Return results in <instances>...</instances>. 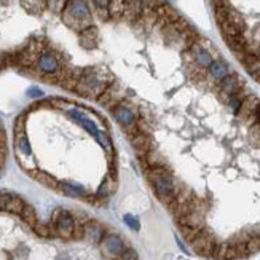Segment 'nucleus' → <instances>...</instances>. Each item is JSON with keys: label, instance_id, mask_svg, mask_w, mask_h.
Instances as JSON below:
<instances>
[{"label": "nucleus", "instance_id": "1", "mask_svg": "<svg viewBox=\"0 0 260 260\" xmlns=\"http://www.w3.org/2000/svg\"><path fill=\"white\" fill-rule=\"evenodd\" d=\"M145 179H147V182L152 185L156 198L160 200L165 206H168L169 203L174 200L179 184H177L173 171L168 168V165L161 166V168L145 169Z\"/></svg>", "mask_w": 260, "mask_h": 260}, {"label": "nucleus", "instance_id": "2", "mask_svg": "<svg viewBox=\"0 0 260 260\" xmlns=\"http://www.w3.org/2000/svg\"><path fill=\"white\" fill-rule=\"evenodd\" d=\"M112 80H114V77H112L109 71L98 69V67H88V69L82 71L75 93L88 99H98L106 91Z\"/></svg>", "mask_w": 260, "mask_h": 260}, {"label": "nucleus", "instance_id": "3", "mask_svg": "<svg viewBox=\"0 0 260 260\" xmlns=\"http://www.w3.org/2000/svg\"><path fill=\"white\" fill-rule=\"evenodd\" d=\"M61 18L67 27L77 32L93 26V13L89 10L88 0H67L61 11Z\"/></svg>", "mask_w": 260, "mask_h": 260}, {"label": "nucleus", "instance_id": "4", "mask_svg": "<svg viewBox=\"0 0 260 260\" xmlns=\"http://www.w3.org/2000/svg\"><path fill=\"white\" fill-rule=\"evenodd\" d=\"M50 223L54 227V233H56L58 238L72 240V233H74V229H75V220L72 217L71 211L62 209V208L54 209Z\"/></svg>", "mask_w": 260, "mask_h": 260}, {"label": "nucleus", "instance_id": "5", "mask_svg": "<svg viewBox=\"0 0 260 260\" xmlns=\"http://www.w3.org/2000/svg\"><path fill=\"white\" fill-rule=\"evenodd\" d=\"M112 115L117 120L118 125L123 128V131L126 133V136L134 134L136 131H139L138 128V114L134 112V109L125 103L117 104L112 109Z\"/></svg>", "mask_w": 260, "mask_h": 260}, {"label": "nucleus", "instance_id": "6", "mask_svg": "<svg viewBox=\"0 0 260 260\" xmlns=\"http://www.w3.org/2000/svg\"><path fill=\"white\" fill-rule=\"evenodd\" d=\"M37 71L45 77L50 78V80H56V75H58L62 69L61 59L58 58V54L50 51V50H43L36 62Z\"/></svg>", "mask_w": 260, "mask_h": 260}, {"label": "nucleus", "instance_id": "7", "mask_svg": "<svg viewBox=\"0 0 260 260\" xmlns=\"http://www.w3.org/2000/svg\"><path fill=\"white\" fill-rule=\"evenodd\" d=\"M216 236L209 229H203L197 238L190 243L191 249H193L195 254L201 255V257H206V258H212V252H214V247H216Z\"/></svg>", "mask_w": 260, "mask_h": 260}, {"label": "nucleus", "instance_id": "8", "mask_svg": "<svg viewBox=\"0 0 260 260\" xmlns=\"http://www.w3.org/2000/svg\"><path fill=\"white\" fill-rule=\"evenodd\" d=\"M243 88H244V83H243V80L240 78V75L230 72L227 77L223 78V80L219 82V98L223 101L225 104H227V101L232 96L238 94Z\"/></svg>", "mask_w": 260, "mask_h": 260}, {"label": "nucleus", "instance_id": "9", "mask_svg": "<svg viewBox=\"0 0 260 260\" xmlns=\"http://www.w3.org/2000/svg\"><path fill=\"white\" fill-rule=\"evenodd\" d=\"M99 246H101L103 254L109 258H118L121 255V252L126 249L125 241L121 240V236H118L115 233H107Z\"/></svg>", "mask_w": 260, "mask_h": 260}, {"label": "nucleus", "instance_id": "10", "mask_svg": "<svg viewBox=\"0 0 260 260\" xmlns=\"http://www.w3.org/2000/svg\"><path fill=\"white\" fill-rule=\"evenodd\" d=\"M121 99H123V91H121L120 85L112 82V83L107 86L106 91L98 98V103H99L101 106L107 107V109H114L117 104L121 103Z\"/></svg>", "mask_w": 260, "mask_h": 260}, {"label": "nucleus", "instance_id": "11", "mask_svg": "<svg viewBox=\"0 0 260 260\" xmlns=\"http://www.w3.org/2000/svg\"><path fill=\"white\" fill-rule=\"evenodd\" d=\"M107 235V230L103 223H99L98 220L89 219L85 223V238L88 241H91L93 244H101V241L104 240V236Z\"/></svg>", "mask_w": 260, "mask_h": 260}, {"label": "nucleus", "instance_id": "12", "mask_svg": "<svg viewBox=\"0 0 260 260\" xmlns=\"http://www.w3.org/2000/svg\"><path fill=\"white\" fill-rule=\"evenodd\" d=\"M258 107H260V101H258L257 96H254V94L246 96V98L243 99V103H241L240 109L235 112V114H236V118L241 120V121H246Z\"/></svg>", "mask_w": 260, "mask_h": 260}, {"label": "nucleus", "instance_id": "13", "mask_svg": "<svg viewBox=\"0 0 260 260\" xmlns=\"http://www.w3.org/2000/svg\"><path fill=\"white\" fill-rule=\"evenodd\" d=\"M179 227H190V229H197V230H203L206 227V214H201L198 211H193L187 214V216L180 217L176 220Z\"/></svg>", "mask_w": 260, "mask_h": 260}, {"label": "nucleus", "instance_id": "14", "mask_svg": "<svg viewBox=\"0 0 260 260\" xmlns=\"http://www.w3.org/2000/svg\"><path fill=\"white\" fill-rule=\"evenodd\" d=\"M66 114L67 115H69L72 120H75L77 123H80V126H83L89 134H91L93 136V138H94V136L99 133V128H98V123H94L91 118H88L85 114H83V112H80V110H75V109H67L66 110Z\"/></svg>", "mask_w": 260, "mask_h": 260}, {"label": "nucleus", "instance_id": "15", "mask_svg": "<svg viewBox=\"0 0 260 260\" xmlns=\"http://www.w3.org/2000/svg\"><path fill=\"white\" fill-rule=\"evenodd\" d=\"M230 74V66L222 59H214L208 67V75L214 82H220Z\"/></svg>", "mask_w": 260, "mask_h": 260}, {"label": "nucleus", "instance_id": "16", "mask_svg": "<svg viewBox=\"0 0 260 260\" xmlns=\"http://www.w3.org/2000/svg\"><path fill=\"white\" fill-rule=\"evenodd\" d=\"M142 4L141 0H125V11H123V21L136 22L142 13Z\"/></svg>", "mask_w": 260, "mask_h": 260}, {"label": "nucleus", "instance_id": "17", "mask_svg": "<svg viewBox=\"0 0 260 260\" xmlns=\"http://www.w3.org/2000/svg\"><path fill=\"white\" fill-rule=\"evenodd\" d=\"M29 176L32 179H36L39 184L48 187L51 190H59V182L61 180H58L54 176L45 173V171H40V169H32V171H29Z\"/></svg>", "mask_w": 260, "mask_h": 260}, {"label": "nucleus", "instance_id": "18", "mask_svg": "<svg viewBox=\"0 0 260 260\" xmlns=\"http://www.w3.org/2000/svg\"><path fill=\"white\" fill-rule=\"evenodd\" d=\"M117 184H118V182H117V177L107 174V176L104 177L103 182H101V185H99V188H98V191H96V195H98L99 198H103V200H107L110 195H114V193H115Z\"/></svg>", "mask_w": 260, "mask_h": 260}, {"label": "nucleus", "instance_id": "19", "mask_svg": "<svg viewBox=\"0 0 260 260\" xmlns=\"http://www.w3.org/2000/svg\"><path fill=\"white\" fill-rule=\"evenodd\" d=\"M78 39H80V43L83 48L93 50L98 47V29L94 26H91L82 32H78Z\"/></svg>", "mask_w": 260, "mask_h": 260}, {"label": "nucleus", "instance_id": "20", "mask_svg": "<svg viewBox=\"0 0 260 260\" xmlns=\"http://www.w3.org/2000/svg\"><path fill=\"white\" fill-rule=\"evenodd\" d=\"M144 169H152V168H161V166H166V161H165V156L158 152L156 149H152L149 153L145 155V158L141 160Z\"/></svg>", "mask_w": 260, "mask_h": 260}, {"label": "nucleus", "instance_id": "21", "mask_svg": "<svg viewBox=\"0 0 260 260\" xmlns=\"http://www.w3.org/2000/svg\"><path fill=\"white\" fill-rule=\"evenodd\" d=\"M61 193L72 197V198H85L88 195V191L85 187L78 185V184H72V182H59V190Z\"/></svg>", "mask_w": 260, "mask_h": 260}, {"label": "nucleus", "instance_id": "22", "mask_svg": "<svg viewBox=\"0 0 260 260\" xmlns=\"http://www.w3.org/2000/svg\"><path fill=\"white\" fill-rule=\"evenodd\" d=\"M15 145H16V149L18 152L22 155V156H26V158H30L32 156V145L27 139V136L26 133H22V134H15Z\"/></svg>", "mask_w": 260, "mask_h": 260}, {"label": "nucleus", "instance_id": "23", "mask_svg": "<svg viewBox=\"0 0 260 260\" xmlns=\"http://www.w3.org/2000/svg\"><path fill=\"white\" fill-rule=\"evenodd\" d=\"M225 21L229 22V24H232V26H235L238 30H241V32H244L246 30V21H244V18L241 16V13H238L233 7H229V10H227V16H225Z\"/></svg>", "mask_w": 260, "mask_h": 260}, {"label": "nucleus", "instance_id": "24", "mask_svg": "<svg viewBox=\"0 0 260 260\" xmlns=\"http://www.w3.org/2000/svg\"><path fill=\"white\" fill-rule=\"evenodd\" d=\"M225 42H227L229 45V48L238 56L241 53H244V48H246V45H247V40L244 37V34H241V36H236V37H229V39H225Z\"/></svg>", "mask_w": 260, "mask_h": 260}, {"label": "nucleus", "instance_id": "25", "mask_svg": "<svg viewBox=\"0 0 260 260\" xmlns=\"http://www.w3.org/2000/svg\"><path fill=\"white\" fill-rule=\"evenodd\" d=\"M109 18L120 21L123 19V11H125V0H109Z\"/></svg>", "mask_w": 260, "mask_h": 260}, {"label": "nucleus", "instance_id": "26", "mask_svg": "<svg viewBox=\"0 0 260 260\" xmlns=\"http://www.w3.org/2000/svg\"><path fill=\"white\" fill-rule=\"evenodd\" d=\"M26 206V203L24 200H22L21 197H16V195H10V200L7 201V205H5V209L7 212L10 214H16V216H19V214L22 212V209H24Z\"/></svg>", "mask_w": 260, "mask_h": 260}, {"label": "nucleus", "instance_id": "27", "mask_svg": "<svg viewBox=\"0 0 260 260\" xmlns=\"http://www.w3.org/2000/svg\"><path fill=\"white\" fill-rule=\"evenodd\" d=\"M19 216H21L22 222L27 223L30 229L36 227L37 222H39L36 209H34V206H32V205H27V203H26V206H24V209H22V212L19 214Z\"/></svg>", "mask_w": 260, "mask_h": 260}, {"label": "nucleus", "instance_id": "28", "mask_svg": "<svg viewBox=\"0 0 260 260\" xmlns=\"http://www.w3.org/2000/svg\"><path fill=\"white\" fill-rule=\"evenodd\" d=\"M94 139L101 144V147L106 150V153L110 156V155H114L115 152H114V145H112V141H110V136L107 134V133H104V131H101L99 129V133L94 136Z\"/></svg>", "mask_w": 260, "mask_h": 260}, {"label": "nucleus", "instance_id": "29", "mask_svg": "<svg viewBox=\"0 0 260 260\" xmlns=\"http://www.w3.org/2000/svg\"><path fill=\"white\" fill-rule=\"evenodd\" d=\"M36 232V235H39L40 238H54L56 233H54V227L51 223H42V222H37L36 227L32 229Z\"/></svg>", "mask_w": 260, "mask_h": 260}, {"label": "nucleus", "instance_id": "30", "mask_svg": "<svg viewBox=\"0 0 260 260\" xmlns=\"http://www.w3.org/2000/svg\"><path fill=\"white\" fill-rule=\"evenodd\" d=\"M21 4L29 13H34V15H39L45 8V0H21Z\"/></svg>", "mask_w": 260, "mask_h": 260}, {"label": "nucleus", "instance_id": "31", "mask_svg": "<svg viewBox=\"0 0 260 260\" xmlns=\"http://www.w3.org/2000/svg\"><path fill=\"white\" fill-rule=\"evenodd\" d=\"M93 5H94V10H96V15L101 18V19H109V0H91Z\"/></svg>", "mask_w": 260, "mask_h": 260}, {"label": "nucleus", "instance_id": "32", "mask_svg": "<svg viewBox=\"0 0 260 260\" xmlns=\"http://www.w3.org/2000/svg\"><path fill=\"white\" fill-rule=\"evenodd\" d=\"M249 142L254 147H257V149H260V125L258 123L249 126Z\"/></svg>", "mask_w": 260, "mask_h": 260}, {"label": "nucleus", "instance_id": "33", "mask_svg": "<svg viewBox=\"0 0 260 260\" xmlns=\"http://www.w3.org/2000/svg\"><path fill=\"white\" fill-rule=\"evenodd\" d=\"M246 251L249 255L260 251V236H251V238L246 241Z\"/></svg>", "mask_w": 260, "mask_h": 260}, {"label": "nucleus", "instance_id": "34", "mask_svg": "<svg viewBox=\"0 0 260 260\" xmlns=\"http://www.w3.org/2000/svg\"><path fill=\"white\" fill-rule=\"evenodd\" d=\"M227 249H229V243H217L216 247H214L212 258H216V260H225V254H227Z\"/></svg>", "mask_w": 260, "mask_h": 260}, {"label": "nucleus", "instance_id": "35", "mask_svg": "<svg viewBox=\"0 0 260 260\" xmlns=\"http://www.w3.org/2000/svg\"><path fill=\"white\" fill-rule=\"evenodd\" d=\"M67 0H45V7L51 10L53 13H61Z\"/></svg>", "mask_w": 260, "mask_h": 260}, {"label": "nucleus", "instance_id": "36", "mask_svg": "<svg viewBox=\"0 0 260 260\" xmlns=\"http://www.w3.org/2000/svg\"><path fill=\"white\" fill-rule=\"evenodd\" d=\"M180 230V235H182V238L187 241V243H191L195 238H197V235L201 232V230H197V229H190V227H179Z\"/></svg>", "mask_w": 260, "mask_h": 260}, {"label": "nucleus", "instance_id": "37", "mask_svg": "<svg viewBox=\"0 0 260 260\" xmlns=\"http://www.w3.org/2000/svg\"><path fill=\"white\" fill-rule=\"evenodd\" d=\"M123 222H125L128 227L131 229V230H134V232H138L139 229H141V222H139V219L136 217V216H133V214H125L123 216Z\"/></svg>", "mask_w": 260, "mask_h": 260}, {"label": "nucleus", "instance_id": "38", "mask_svg": "<svg viewBox=\"0 0 260 260\" xmlns=\"http://www.w3.org/2000/svg\"><path fill=\"white\" fill-rule=\"evenodd\" d=\"M22 133H26V114L19 115L15 121V134H22Z\"/></svg>", "mask_w": 260, "mask_h": 260}, {"label": "nucleus", "instance_id": "39", "mask_svg": "<svg viewBox=\"0 0 260 260\" xmlns=\"http://www.w3.org/2000/svg\"><path fill=\"white\" fill-rule=\"evenodd\" d=\"M118 260H139V255L133 247H126V249L121 252V255L118 257Z\"/></svg>", "mask_w": 260, "mask_h": 260}, {"label": "nucleus", "instance_id": "40", "mask_svg": "<svg viewBox=\"0 0 260 260\" xmlns=\"http://www.w3.org/2000/svg\"><path fill=\"white\" fill-rule=\"evenodd\" d=\"M72 238H74V240H85V225L75 223V229H74V233H72Z\"/></svg>", "mask_w": 260, "mask_h": 260}, {"label": "nucleus", "instance_id": "41", "mask_svg": "<svg viewBox=\"0 0 260 260\" xmlns=\"http://www.w3.org/2000/svg\"><path fill=\"white\" fill-rule=\"evenodd\" d=\"M141 4L144 8H150V10H156L158 7H161L165 2L163 0H141Z\"/></svg>", "mask_w": 260, "mask_h": 260}, {"label": "nucleus", "instance_id": "42", "mask_svg": "<svg viewBox=\"0 0 260 260\" xmlns=\"http://www.w3.org/2000/svg\"><path fill=\"white\" fill-rule=\"evenodd\" d=\"M27 96H29V98H36V99H39V98H43V91H42L40 88L32 86V88L27 89Z\"/></svg>", "mask_w": 260, "mask_h": 260}, {"label": "nucleus", "instance_id": "43", "mask_svg": "<svg viewBox=\"0 0 260 260\" xmlns=\"http://www.w3.org/2000/svg\"><path fill=\"white\" fill-rule=\"evenodd\" d=\"M10 195L11 193H4V191H0V211L5 209V205H7V201L10 200Z\"/></svg>", "mask_w": 260, "mask_h": 260}, {"label": "nucleus", "instance_id": "44", "mask_svg": "<svg viewBox=\"0 0 260 260\" xmlns=\"http://www.w3.org/2000/svg\"><path fill=\"white\" fill-rule=\"evenodd\" d=\"M0 2H5V0H0Z\"/></svg>", "mask_w": 260, "mask_h": 260}]
</instances>
